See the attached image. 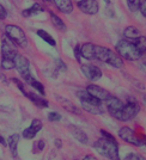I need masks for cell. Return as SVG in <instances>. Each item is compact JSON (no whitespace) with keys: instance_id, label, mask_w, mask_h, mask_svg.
<instances>
[{"instance_id":"1","label":"cell","mask_w":146,"mask_h":160,"mask_svg":"<svg viewBox=\"0 0 146 160\" xmlns=\"http://www.w3.org/2000/svg\"><path fill=\"white\" fill-rule=\"evenodd\" d=\"M93 148L97 153L109 160H120L119 145L116 140H109L106 138H101L93 143Z\"/></svg>"},{"instance_id":"2","label":"cell","mask_w":146,"mask_h":160,"mask_svg":"<svg viewBox=\"0 0 146 160\" xmlns=\"http://www.w3.org/2000/svg\"><path fill=\"white\" fill-rule=\"evenodd\" d=\"M95 60H100L114 68H122L123 66V60L119 54L113 52L109 48L96 44H95Z\"/></svg>"},{"instance_id":"3","label":"cell","mask_w":146,"mask_h":160,"mask_svg":"<svg viewBox=\"0 0 146 160\" xmlns=\"http://www.w3.org/2000/svg\"><path fill=\"white\" fill-rule=\"evenodd\" d=\"M116 53L125 60L128 61H137L141 59V56H144V54L140 53L138 48L135 47L134 42L129 40H121L117 42V44L115 46Z\"/></svg>"},{"instance_id":"4","label":"cell","mask_w":146,"mask_h":160,"mask_svg":"<svg viewBox=\"0 0 146 160\" xmlns=\"http://www.w3.org/2000/svg\"><path fill=\"white\" fill-rule=\"evenodd\" d=\"M6 37L13 43L14 46L20 48L28 47V38L24 30L16 24H7L5 27Z\"/></svg>"},{"instance_id":"5","label":"cell","mask_w":146,"mask_h":160,"mask_svg":"<svg viewBox=\"0 0 146 160\" xmlns=\"http://www.w3.org/2000/svg\"><path fill=\"white\" fill-rule=\"evenodd\" d=\"M119 136L121 140L125 142L133 145V146L141 147L145 145V134L143 132H135L133 128L131 127H122L119 130Z\"/></svg>"},{"instance_id":"6","label":"cell","mask_w":146,"mask_h":160,"mask_svg":"<svg viewBox=\"0 0 146 160\" xmlns=\"http://www.w3.org/2000/svg\"><path fill=\"white\" fill-rule=\"evenodd\" d=\"M140 109H141V107L139 105L138 102H135V100L132 102L131 100L127 104H125L120 111L113 113L112 116H113L114 118L121 121V122H128V121H132L139 113Z\"/></svg>"},{"instance_id":"7","label":"cell","mask_w":146,"mask_h":160,"mask_svg":"<svg viewBox=\"0 0 146 160\" xmlns=\"http://www.w3.org/2000/svg\"><path fill=\"white\" fill-rule=\"evenodd\" d=\"M14 62V68L17 69V72L24 78L29 74H31L30 72V61L29 59H27L24 55L22 54H17L13 59Z\"/></svg>"},{"instance_id":"8","label":"cell","mask_w":146,"mask_h":160,"mask_svg":"<svg viewBox=\"0 0 146 160\" xmlns=\"http://www.w3.org/2000/svg\"><path fill=\"white\" fill-rule=\"evenodd\" d=\"M77 7L83 13L89 16H95L100 11V4L97 0H79L77 2Z\"/></svg>"},{"instance_id":"9","label":"cell","mask_w":146,"mask_h":160,"mask_svg":"<svg viewBox=\"0 0 146 160\" xmlns=\"http://www.w3.org/2000/svg\"><path fill=\"white\" fill-rule=\"evenodd\" d=\"M86 91L91 94V96H93L95 98H97L100 102H102V103H103V102H106L107 99H109V98L113 96L109 91H107L106 88L98 86V85H95V84L87 85Z\"/></svg>"},{"instance_id":"10","label":"cell","mask_w":146,"mask_h":160,"mask_svg":"<svg viewBox=\"0 0 146 160\" xmlns=\"http://www.w3.org/2000/svg\"><path fill=\"white\" fill-rule=\"evenodd\" d=\"M80 71L89 80L91 81H97L102 78V71L100 67L95 66V65H81Z\"/></svg>"},{"instance_id":"11","label":"cell","mask_w":146,"mask_h":160,"mask_svg":"<svg viewBox=\"0 0 146 160\" xmlns=\"http://www.w3.org/2000/svg\"><path fill=\"white\" fill-rule=\"evenodd\" d=\"M42 127H43L42 121L39 120V118H35V120H33L31 124L23 130V134H22V135H23V138H24L25 140H33L34 138L40 133V130L42 129Z\"/></svg>"},{"instance_id":"12","label":"cell","mask_w":146,"mask_h":160,"mask_svg":"<svg viewBox=\"0 0 146 160\" xmlns=\"http://www.w3.org/2000/svg\"><path fill=\"white\" fill-rule=\"evenodd\" d=\"M17 54L18 53H17V50L14 48V44H12V42L7 37H4L3 41H1V58L13 60L14 56Z\"/></svg>"},{"instance_id":"13","label":"cell","mask_w":146,"mask_h":160,"mask_svg":"<svg viewBox=\"0 0 146 160\" xmlns=\"http://www.w3.org/2000/svg\"><path fill=\"white\" fill-rule=\"evenodd\" d=\"M106 105H107V109H108V111L110 115H113V113L117 112L120 111L122 108H123V102L117 98V97H115V96H112L109 99L106 100Z\"/></svg>"},{"instance_id":"14","label":"cell","mask_w":146,"mask_h":160,"mask_svg":"<svg viewBox=\"0 0 146 160\" xmlns=\"http://www.w3.org/2000/svg\"><path fill=\"white\" fill-rule=\"evenodd\" d=\"M79 54L81 59L85 60H95V44L93 43H84L79 44Z\"/></svg>"},{"instance_id":"15","label":"cell","mask_w":146,"mask_h":160,"mask_svg":"<svg viewBox=\"0 0 146 160\" xmlns=\"http://www.w3.org/2000/svg\"><path fill=\"white\" fill-rule=\"evenodd\" d=\"M77 97L79 98V100L81 103H84V104H89V105H97V107H101L102 105V102L97 99V98H95L93 96L87 92L86 90L85 91H79L78 93H77Z\"/></svg>"},{"instance_id":"16","label":"cell","mask_w":146,"mask_h":160,"mask_svg":"<svg viewBox=\"0 0 146 160\" xmlns=\"http://www.w3.org/2000/svg\"><path fill=\"white\" fill-rule=\"evenodd\" d=\"M25 97H28V98L31 100L36 107L41 108V109H46V108L49 107L48 100L44 99V98H43L41 94L37 93V92H27Z\"/></svg>"},{"instance_id":"17","label":"cell","mask_w":146,"mask_h":160,"mask_svg":"<svg viewBox=\"0 0 146 160\" xmlns=\"http://www.w3.org/2000/svg\"><path fill=\"white\" fill-rule=\"evenodd\" d=\"M23 79H24V81H25V84H28V85H30L31 87H34V88L36 90V92H39L41 96H44V94H46V88H44V86H43V84H42L41 81H39V80L35 79V78L33 77V74H29V75H27V77H24Z\"/></svg>"},{"instance_id":"18","label":"cell","mask_w":146,"mask_h":160,"mask_svg":"<svg viewBox=\"0 0 146 160\" xmlns=\"http://www.w3.org/2000/svg\"><path fill=\"white\" fill-rule=\"evenodd\" d=\"M53 2L61 13L70 14L73 12L74 6H73L72 0H53Z\"/></svg>"},{"instance_id":"19","label":"cell","mask_w":146,"mask_h":160,"mask_svg":"<svg viewBox=\"0 0 146 160\" xmlns=\"http://www.w3.org/2000/svg\"><path fill=\"white\" fill-rule=\"evenodd\" d=\"M19 135L18 134H13L11 135L8 139H7L6 143L8 148H10V152L12 154V157L17 158L18 157V145H19Z\"/></svg>"},{"instance_id":"20","label":"cell","mask_w":146,"mask_h":160,"mask_svg":"<svg viewBox=\"0 0 146 160\" xmlns=\"http://www.w3.org/2000/svg\"><path fill=\"white\" fill-rule=\"evenodd\" d=\"M71 129V134L73 135V138L76 139V140H78L80 143H83V145H87L89 143V138H87V135L80 128L76 127V126H71L70 127Z\"/></svg>"},{"instance_id":"21","label":"cell","mask_w":146,"mask_h":160,"mask_svg":"<svg viewBox=\"0 0 146 160\" xmlns=\"http://www.w3.org/2000/svg\"><path fill=\"white\" fill-rule=\"evenodd\" d=\"M141 35H143L141 31H140L138 28L134 27V25H129V27H127L123 30V36L126 37V40H129V41L137 40V38H139Z\"/></svg>"},{"instance_id":"22","label":"cell","mask_w":146,"mask_h":160,"mask_svg":"<svg viewBox=\"0 0 146 160\" xmlns=\"http://www.w3.org/2000/svg\"><path fill=\"white\" fill-rule=\"evenodd\" d=\"M49 14H50V20H52V23H53V25L55 27V29H58L61 32H65L67 30L65 22L61 19L59 16H56V14L54 13L53 11H49Z\"/></svg>"},{"instance_id":"23","label":"cell","mask_w":146,"mask_h":160,"mask_svg":"<svg viewBox=\"0 0 146 160\" xmlns=\"http://www.w3.org/2000/svg\"><path fill=\"white\" fill-rule=\"evenodd\" d=\"M43 11H44V7L36 2V4H34L31 7H29V8H27V10H24V11L22 12V16L25 17V18H28V17L36 16V14L41 13V12H43Z\"/></svg>"},{"instance_id":"24","label":"cell","mask_w":146,"mask_h":160,"mask_svg":"<svg viewBox=\"0 0 146 160\" xmlns=\"http://www.w3.org/2000/svg\"><path fill=\"white\" fill-rule=\"evenodd\" d=\"M37 35H39L44 42H47L50 47H55V46H56V41H55V38H54L50 33L47 32L46 30H42V29L37 30Z\"/></svg>"},{"instance_id":"25","label":"cell","mask_w":146,"mask_h":160,"mask_svg":"<svg viewBox=\"0 0 146 160\" xmlns=\"http://www.w3.org/2000/svg\"><path fill=\"white\" fill-rule=\"evenodd\" d=\"M81 105H83V109L85 111L93 113V115H103V112H104L102 109V105L97 107V105H89V104H84V103H81Z\"/></svg>"},{"instance_id":"26","label":"cell","mask_w":146,"mask_h":160,"mask_svg":"<svg viewBox=\"0 0 146 160\" xmlns=\"http://www.w3.org/2000/svg\"><path fill=\"white\" fill-rule=\"evenodd\" d=\"M59 99H60V103L62 104V107L65 108L66 110H68L70 112L79 113V110H78V108L76 107V105L73 104L72 102H70L68 99H64V98H59Z\"/></svg>"},{"instance_id":"27","label":"cell","mask_w":146,"mask_h":160,"mask_svg":"<svg viewBox=\"0 0 146 160\" xmlns=\"http://www.w3.org/2000/svg\"><path fill=\"white\" fill-rule=\"evenodd\" d=\"M133 42H134L135 47L138 48V50H139L140 53L145 54V49H146V37L144 36V35H141L139 38L134 40Z\"/></svg>"},{"instance_id":"28","label":"cell","mask_w":146,"mask_h":160,"mask_svg":"<svg viewBox=\"0 0 146 160\" xmlns=\"http://www.w3.org/2000/svg\"><path fill=\"white\" fill-rule=\"evenodd\" d=\"M1 68L5 69V71H11L14 68V62L13 60H10V59H4L1 58Z\"/></svg>"},{"instance_id":"29","label":"cell","mask_w":146,"mask_h":160,"mask_svg":"<svg viewBox=\"0 0 146 160\" xmlns=\"http://www.w3.org/2000/svg\"><path fill=\"white\" fill-rule=\"evenodd\" d=\"M44 147H46V142H44V140L41 139V140H39L34 145L33 153H40V152H42L44 149Z\"/></svg>"},{"instance_id":"30","label":"cell","mask_w":146,"mask_h":160,"mask_svg":"<svg viewBox=\"0 0 146 160\" xmlns=\"http://www.w3.org/2000/svg\"><path fill=\"white\" fill-rule=\"evenodd\" d=\"M140 1H141V0H127V5H128L129 10H131L132 12H135V11L139 10Z\"/></svg>"},{"instance_id":"31","label":"cell","mask_w":146,"mask_h":160,"mask_svg":"<svg viewBox=\"0 0 146 160\" xmlns=\"http://www.w3.org/2000/svg\"><path fill=\"white\" fill-rule=\"evenodd\" d=\"M60 120H61V115L59 112L52 111V112L48 113V121L49 122H59Z\"/></svg>"},{"instance_id":"32","label":"cell","mask_w":146,"mask_h":160,"mask_svg":"<svg viewBox=\"0 0 146 160\" xmlns=\"http://www.w3.org/2000/svg\"><path fill=\"white\" fill-rule=\"evenodd\" d=\"M55 67L58 68V69H60V71H62V72H65V71H67V66L64 63V61L61 60V59H55Z\"/></svg>"},{"instance_id":"33","label":"cell","mask_w":146,"mask_h":160,"mask_svg":"<svg viewBox=\"0 0 146 160\" xmlns=\"http://www.w3.org/2000/svg\"><path fill=\"white\" fill-rule=\"evenodd\" d=\"M123 160H145V158H144L143 155H140V154L131 153V154H128V155H126Z\"/></svg>"},{"instance_id":"34","label":"cell","mask_w":146,"mask_h":160,"mask_svg":"<svg viewBox=\"0 0 146 160\" xmlns=\"http://www.w3.org/2000/svg\"><path fill=\"white\" fill-rule=\"evenodd\" d=\"M12 81H13L14 84H16V86H17L20 90V92L24 94V96H25V94H27V91L24 90V85H23V82H22L19 79H16V78H12Z\"/></svg>"},{"instance_id":"35","label":"cell","mask_w":146,"mask_h":160,"mask_svg":"<svg viewBox=\"0 0 146 160\" xmlns=\"http://www.w3.org/2000/svg\"><path fill=\"white\" fill-rule=\"evenodd\" d=\"M139 10L143 17H146V0H141L139 5Z\"/></svg>"},{"instance_id":"36","label":"cell","mask_w":146,"mask_h":160,"mask_svg":"<svg viewBox=\"0 0 146 160\" xmlns=\"http://www.w3.org/2000/svg\"><path fill=\"white\" fill-rule=\"evenodd\" d=\"M101 134H102V136H103V138H106V139H109V140H115L114 135H112L110 133H108V132L104 130V129H101Z\"/></svg>"},{"instance_id":"37","label":"cell","mask_w":146,"mask_h":160,"mask_svg":"<svg viewBox=\"0 0 146 160\" xmlns=\"http://www.w3.org/2000/svg\"><path fill=\"white\" fill-rule=\"evenodd\" d=\"M7 17V11L5 10V7L0 4V20L5 19Z\"/></svg>"},{"instance_id":"38","label":"cell","mask_w":146,"mask_h":160,"mask_svg":"<svg viewBox=\"0 0 146 160\" xmlns=\"http://www.w3.org/2000/svg\"><path fill=\"white\" fill-rule=\"evenodd\" d=\"M74 56H76V59L78 61V63H80L81 62V58H80V54H79V44L74 47Z\"/></svg>"},{"instance_id":"39","label":"cell","mask_w":146,"mask_h":160,"mask_svg":"<svg viewBox=\"0 0 146 160\" xmlns=\"http://www.w3.org/2000/svg\"><path fill=\"white\" fill-rule=\"evenodd\" d=\"M83 160H98V159H97V158H95V157L91 155V154H87V155L84 157V159Z\"/></svg>"},{"instance_id":"40","label":"cell","mask_w":146,"mask_h":160,"mask_svg":"<svg viewBox=\"0 0 146 160\" xmlns=\"http://www.w3.org/2000/svg\"><path fill=\"white\" fill-rule=\"evenodd\" d=\"M54 145L58 147V148H61V146H62V143H61V140H60V139H56V140L54 141Z\"/></svg>"},{"instance_id":"41","label":"cell","mask_w":146,"mask_h":160,"mask_svg":"<svg viewBox=\"0 0 146 160\" xmlns=\"http://www.w3.org/2000/svg\"><path fill=\"white\" fill-rule=\"evenodd\" d=\"M0 143H1V145H3V146H7L6 140H5V139H4V138H3V136H1V135H0Z\"/></svg>"},{"instance_id":"42","label":"cell","mask_w":146,"mask_h":160,"mask_svg":"<svg viewBox=\"0 0 146 160\" xmlns=\"http://www.w3.org/2000/svg\"><path fill=\"white\" fill-rule=\"evenodd\" d=\"M44 1H50V0H44Z\"/></svg>"}]
</instances>
